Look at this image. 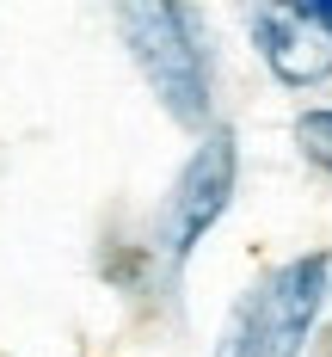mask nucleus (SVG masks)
Here are the masks:
<instances>
[{
  "mask_svg": "<svg viewBox=\"0 0 332 357\" xmlns=\"http://www.w3.org/2000/svg\"><path fill=\"white\" fill-rule=\"evenodd\" d=\"M332 296V252H301L290 265H277L258 296H246L253 308V357H301L314 326H320V308Z\"/></svg>",
  "mask_w": 332,
  "mask_h": 357,
  "instance_id": "nucleus-3",
  "label": "nucleus"
},
{
  "mask_svg": "<svg viewBox=\"0 0 332 357\" xmlns=\"http://www.w3.org/2000/svg\"><path fill=\"white\" fill-rule=\"evenodd\" d=\"M117 31L129 43L136 68L148 74L154 99L166 105V117H173L179 130L210 136L216 86H210L203 19H197L191 6H173V0H136V6H117Z\"/></svg>",
  "mask_w": 332,
  "mask_h": 357,
  "instance_id": "nucleus-1",
  "label": "nucleus"
},
{
  "mask_svg": "<svg viewBox=\"0 0 332 357\" xmlns=\"http://www.w3.org/2000/svg\"><path fill=\"white\" fill-rule=\"evenodd\" d=\"M290 6L308 19V25H320V31L332 37V0H290Z\"/></svg>",
  "mask_w": 332,
  "mask_h": 357,
  "instance_id": "nucleus-7",
  "label": "nucleus"
},
{
  "mask_svg": "<svg viewBox=\"0 0 332 357\" xmlns=\"http://www.w3.org/2000/svg\"><path fill=\"white\" fill-rule=\"evenodd\" d=\"M295 148H301V160H308L314 173L332 178V105L295 111Z\"/></svg>",
  "mask_w": 332,
  "mask_h": 357,
  "instance_id": "nucleus-5",
  "label": "nucleus"
},
{
  "mask_svg": "<svg viewBox=\"0 0 332 357\" xmlns=\"http://www.w3.org/2000/svg\"><path fill=\"white\" fill-rule=\"evenodd\" d=\"M216 357H253V308H246V302L234 308V321H228V333H221Z\"/></svg>",
  "mask_w": 332,
  "mask_h": 357,
  "instance_id": "nucleus-6",
  "label": "nucleus"
},
{
  "mask_svg": "<svg viewBox=\"0 0 332 357\" xmlns=\"http://www.w3.org/2000/svg\"><path fill=\"white\" fill-rule=\"evenodd\" d=\"M234 185H240V142H234V130H210L191 148L184 173L166 191V210H160V252H166V265H184L203 247V234L234 204Z\"/></svg>",
  "mask_w": 332,
  "mask_h": 357,
  "instance_id": "nucleus-2",
  "label": "nucleus"
},
{
  "mask_svg": "<svg viewBox=\"0 0 332 357\" xmlns=\"http://www.w3.org/2000/svg\"><path fill=\"white\" fill-rule=\"evenodd\" d=\"M246 37L277 86L314 93L332 80V37L320 25H308L295 6H246Z\"/></svg>",
  "mask_w": 332,
  "mask_h": 357,
  "instance_id": "nucleus-4",
  "label": "nucleus"
}]
</instances>
